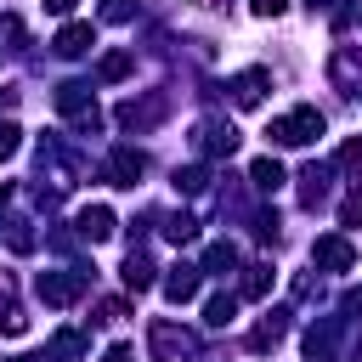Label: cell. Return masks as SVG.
Returning a JSON list of instances; mask_svg holds the SVG:
<instances>
[{
  "label": "cell",
  "instance_id": "1",
  "mask_svg": "<svg viewBox=\"0 0 362 362\" xmlns=\"http://www.w3.org/2000/svg\"><path fill=\"white\" fill-rule=\"evenodd\" d=\"M277 147H305L311 136H322V113L317 107H294V113H283V119H272V130H266Z\"/></svg>",
  "mask_w": 362,
  "mask_h": 362
},
{
  "label": "cell",
  "instance_id": "2",
  "mask_svg": "<svg viewBox=\"0 0 362 362\" xmlns=\"http://www.w3.org/2000/svg\"><path fill=\"white\" fill-rule=\"evenodd\" d=\"M153 356L158 362H192L198 356V339L181 334L175 322H153Z\"/></svg>",
  "mask_w": 362,
  "mask_h": 362
},
{
  "label": "cell",
  "instance_id": "3",
  "mask_svg": "<svg viewBox=\"0 0 362 362\" xmlns=\"http://www.w3.org/2000/svg\"><path fill=\"white\" fill-rule=\"evenodd\" d=\"M311 255H317V266H334V272H351V260H356L345 238H317V249H311Z\"/></svg>",
  "mask_w": 362,
  "mask_h": 362
},
{
  "label": "cell",
  "instance_id": "4",
  "mask_svg": "<svg viewBox=\"0 0 362 362\" xmlns=\"http://www.w3.org/2000/svg\"><path fill=\"white\" fill-rule=\"evenodd\" d=\"M192 294H198V266H175V272L164 277V300L181 305V300H192Z\"/></svg>",
  "mask_w": 362,
  "mask_h": 362
},
{
  "label": "cell",
  "instance_id": "5",
  "mask_svg": "<svg viewBox=\"0 0 362 362\" xmlns=\"http://www.w3.org/2000/svg\"><path fill=\"white\" fill-rule=\"evenodd\" d=\"M79 232H85L90 243H102V238L113 232V209H102V204H96V209H79Z\"/></svg>",
  "mask_w": 362,
  "mask_h": 362
},
{
  "label": "cell",
  "instance_id": "6",
  "mask_svg": "<svg viewBox=\"0 0 362 362\" xmlns=\"http://www.w3.org/2000/svg\"><path fill=\"white\" fill-rule=\"evenodd\" d=\"M232 90H238V102H243V107H255V102H260V90H266V68L238 74V79H232Z\"/></svg>",
  "mask_w": 362,
  "mask_h": 362
},
{
  "label": "cell",
  "instance_id": "7",
  "mask_svg": "<svg viewBox=\"0 0 362 362\" xmlns=\"http://www.w3.org/2000/svg\"><path fill=\"white\" fill-rule=\"evenodd\" d=\"M107 170H113V181H119V187H136V175H141V153H130V147H119Z\"/></svg>",
  "mask_w": 362,
  "mask_h": 362
},
{
  "label": "cell",
  "instance_id": "8",
  "mask_svg": "<svg viewBox=\"0 0 362 362\" xmlns=\"http://www.w3.org/2000/svg\"><path fill=\"white\" fill-rule=\"evenodd\" d=\"M85 45H90V23H68V28L57 34V51H62V57H79Z\"/></svg>",
  "mask_w": 362,
  "mask_h": 362
},
{
  "label": "cell",
  "instance_id": "9",
  "mask_svg": "<svg viewBox=\"0 0 362 362\" xmlns=\"http://www.w3.org/2000/svg\"><path fill=\"white\" fill-rule=\"evenodd\" d=\"M40 294H45L51 305H68V300L79 294V277H40Z\"/></svg>",
  "mask_w": 362,
  "mask_h": 362
},
{
  "label": "cell",
  "instance_id": "10",
  "mask_svg": "<svg viewBox=\"0 0 362 362\" xmlns=\"http://www.w3.org/2000/svg\"><path fill=\"white\" fill-rule=\"evenodd\" d=\"M249 175H255V187H266V192H277V187H283V164H277V158H255V164H249Z\"/></svg>",
  "mask_w": 362,
  "mask_h": 362
},
{
  "label": "cell",
  "instance_id": "11",
  "mask_svg": "<svg viewBox=\"0 0 362 362\" xmlns=\"http://www.w3.org/2000/svg\"><path fill=\"white\" fill-rule=\"evenodd\" d=\"M232 311H238V300H232V294H215V300L204 305V322H209V328H226Z\"/></svg>",
  "mask_w": 362,
  "mask_h": 362
},
{
  "label": "cell",
  "instance_id": "12",
  "mask_svg": "<svg viewBox=\"0 0 362 362\" xmlns=\"http://www.w3.org/2000/svg\"><path fill=\"white\" fill-rule=\"evenodd\" d=\"M204 266H209V272H221V277H226V272H232V266H238V249H232V243H209V255H204Z\"/></svg>",
  "mask_w": 362,
  "mask_h": 362
},
{
  "label": "cell",
  "instance_id": "13",
  "mask_svg": "<svg viewBox=\"0 0 362 362\" xmlns=\"http://www.w3.org/2000/svg\"><path fill=\"white\" fill-rule=\"evenodd\" d=\"M124 283H130V288H147V283H153V260H147V255H130V260H124Z\"/></svg>",
  "mask_w": 362,
  "mask_h": 362
},
{
  "label": "cell",
  "instance_id": "14",
  "mask_svg": "<svg viewBox=\"0 0 362 362\" xmlns=\"http://www.w3.org/2000/svg\"><path fill=\"white\" fill-rule=\"evenodd\" d=\"M266 288H272V266H249V277H243V294H249V300H260Z\"/></svg>",
  "mask_w": 362,
  "mask_h": 362
},
{
  "label": "cell",
  "instance_id": "15",
  "mask_svg": "<svg viewBox=\"0 0 362 362\" xmlns=\"http://www.w3.org/2000/svg\"><path fill=\"white\" fill-rule=\"evenodd\" d=\"M124 68H130V57H124V51H113V57H102V68H96V74H102V79H119Z\"/></svg>",
  "mask_w": 362,
  "mask_h": 362
},
{
  "label": "cell",
  "instance_id": "16",
  "mask_svg": "<svg viewBox=\"0 0 362 362\" xmlns=\"http://www.w3.org/2000/svg\"><path fill=\"white\" fill-rule=\"evenodd\" d=\"M339 221H345V226H362V192H351V198L339 204Z\"/></svg>",
  "mask_w": 362,
  "mask_h": 362
},
{
  "label": "cell",
  "instance_id": "17",
  "mask_svg": "<svg viewBox=\"0 0 362 362\" xmlns=\"http://www.w3.org/2000/svg\"><path fill=\"white\" fill-rule=\"evenodd\" d=\"M175 187H181V192H198V187H204V170H175Z\"/></svg>",
  "mask_w": 362,
  "mask_h": 362
},
{
  "label": "cell",
  "instance_id": "18",
  "mask_svg": "<svg viewBox=\"0 0 362 362\" xmlns=\"http://www.w3.org/2000/svg\"><path fill=\"white\" fill-rule=\"evenodd\" d=\"M164 232H170V238H175V243H187V238H192V232H198V226H192V221H187V215H175V221H170V226H164Z\"/></svg>",
  "mask_w": 362,
  "mask_h": 362
},
{
  "label": "cell",
  "instance_id": "19",
  "mask_svg": "<svg viewBox=\"0 0 362 362\" xmlns=\"http://www.w3.org/2000/svg\"><path fill=\"white\" fill-rule=\"evenodd\" d=\"M17 136H23L17 124H0V158H11V153H17Z\"/></svg>",
  "mask_w": 362,
  "mask_h": 362
},
{
  "label": "cell",
  "instance_id": "20",
  "mask_svg": "<svg viewBox=\"0 0 362 362\" xmlns=\"http://www.w3.org/2000/svg\"><path fill=\"white\" fill-rule=\"evenodd\" d=\"M102 17H107V23H124V17H130V0H107Z\"/></svg>",
  "mask_w": 362,
  "mask_h": 362
},
{
  "label": "cell",
  "instance_id": "21",
  "mask_svg": "<svg viewBox=\"0 0 362 362\" xmlns=\"http://www.w3.org/2000/svg\"><path fill=\"white\" fill-rule=\"evenodd\" d=\"M249 6H255L260 17H283V11H288V0H249Z\"/></svg>",
  "mask_w": 362,
  "mask_h": 362
},
{
  "label": "cell",
  "instance_id": "22",
  "mask_svg": "<svg viewBox=\"0 0 362 362\" xmlns=\"http://www.w3.org/2000/svg\"><path fill=\"white\" fill-rule=\"evenodd\" d=\"M102 362H136V351H130V345H113V351H107Z\"/></svg>",
  "mask_w": 362,
  "mask_h": 362
},
{
  "label": "cell",
  "instance_id": "23",
  "mask_svg": "<svg viewBox=\"0 0 362 362\" xmlns=\"http://www.w3.org/2000/svg\"><path fill=\"white\" fill-rule=\"evenodd\" d=\"M45 11H51V17H68V11H74V0H45Z\"/></svg>",
  "mask_w": 362,
  "mask_h": 362
}]
</instances>
